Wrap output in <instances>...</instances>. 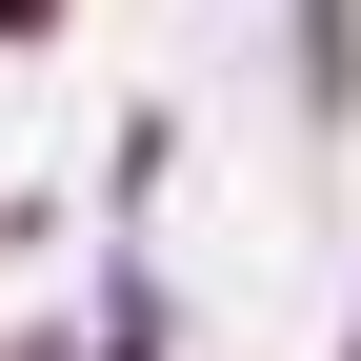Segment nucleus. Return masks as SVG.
Segmentation results:
<instances>
[{"instance_id":"nucleus-2","label":"nucleus","mask_w":361,"mask_h":361,"mask_svg":"<svg viewBox=\"0 0 361 361\" xmlns=\"http://www.w3.org/2000/svg\"><path fill=\"white\" fill-rule=\"evenodd\" d=\"M341 361H361V341H341Z\"/></svg>"},{"instance_id":"nucleus-1","label":"nucleus","mask_w":361,"mask_h":361,"mask_svg":"<svg viewBox=\"0 0 361 361\" xmlns=\"http://www.w3.org/2000/svg\"><path fill=\"white\" fill-rule=\"evenodd\" d=\"M40 20H61V0H0V40H40Z\"/></svg>"}]
</instances>
